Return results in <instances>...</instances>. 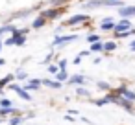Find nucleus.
Instances as JSON below:
<instances>
[{"label": "nucleus", "mask_w": 135, "mask_h": 125, "mask_svg": "<svg viewBox=\"0 0 135 125\" xmlns=\"http://www.w3.org/2000/svg\"><path fill=\"white\" fill-rule=\"evenodd\" d=\"M98 41H100V35H96V33H91V35H87V42L94 44V42H98Z\"/></svg>", "instance_id": "4be33fe9"}, {"label": "nucleus", "mask_w": 135, "mask_h": 125, "mask_svg": "<svg viewBox=\"0 0 135 125\" xmlns=\"http://www.w3.org/2000/svg\"><path fill=\"white\" fill-rule=\"evenodd\" d=\"M8 88H11V90H13L21 99H24V101H32V96H30V92H28L24 86H21V85H17V83H11Z\"/></svg>", "instance_id": "f03ea898"}, {"label": "nucleus", "mask_w": 135, "mask_h": 125, "mask_svg": "<svg viewBox=\"0 0 135 125\" xmlns=\"http://www.w3.org/2000/svg\"><path fill=\"white\" fill-rule=\"evenodd\" d=\"M24 42H26V35H21L19 30H15L11 33V37L6 41V46H22Z\"/></svg>", "instance_id": "f257e3e1"}, {"label": "nucleus", "mask_w": 135, "mask_h": 125, "mask_svg": "<svg viewBox=\"0 0 135 125\" xmlns=\"http://www.w3.org/2000/svg\"><path fill=\"white\" fill-rule=\"evenodd\" d=\"M13 107V101L8 99V97H2L0 99V108H11Z\"/></svg>", "instance_id": "2eb2a0df"}, {"label": "nucleus", "mask_w": 135, "mask_h": 125, "mask_svg": "<svg viewBox=\"0 0 135 125\" xmlns=\"http://www.w3.org/2000/svg\"><path fill=\"white\" fill-rule=\"evenodd\" d=\"M41 83H43L45 86H50V88H61V85H63V83H59V81H52V79H41Z\"/></svg>", "instance_id": "9b49d317"}, {"label": "nucleus", "mask_w": 135, "mask_h": 125, "mask_svg": "<svg viewBox=\"0 0 135 125\" xmlns=\"http://www.w3.org/2000/svg\"><path fill=\"white\" fill-rule=\"evenodd\" d=\"M17 79L26 81V79H28V74H26V72H22V70H19V72H17Z\"/></svg>", "instance_id": "a878e982"}, {"label": "nucleus", "mask_w": 135, "mask_h": 125, "mask_svg": "<svg viewBox=\"0 0 135 125\" xmlns=\"http://www.w3.org/2000/svg\"><path fill=\"white\" fill-rule=\"evenodd\" d=\"M15 112V107H11V108H0V114L2 116H6V114H13Z\"/></svg>", "instance_id": "bb28decb"}, {"label": "nucleus", "mask_w": 135, "mask_h": 125, "mask_svg": "<svg viewBox=\"0 0 135 125\" xmlns=\"http://www.w3.org/2000/svg\"><path fill=\"white\" fill-rule=\"evenodd\" d=\"M89 19V15H83V13H78V15H72L69 20H67V24L69 26H74V24H80V22H85Z\"/></svg>", "instance_id": "6e6552de"}, {"label": "nucleus", "mask_w": 135, "mask_h": 125, "mask_svg": "<svg viewBox=\"0 0 135 125\" xmlns=\"http://www.w3.org/2000/svg\"><path fill=\"white\" fill-rule=\"evenodd\" d=\"M72 63H74V64H80V63H81V55H78V57H76Z\"/></svg>", "instance_id": "c85d7f7f"}, {"label": "nucleus", "mask_w": 135, "mask_h": 125, "mask_svg": "<svg viewBox=\"0 0 135 125\" xmlns=\"http://www.w3.org/2000/svg\"><path fill=\"white\" fill-rule=\"evenodd\" d=\"M85 83H87V79H85V75H81V74H76V75L69 77V85H78V86H81V85H85Z\"/></svg>", "instance_id": "1a4fd4ad"}, {"label": "nucleus", "mask_w": 135, "mask_h": 125, "mask_svg": "<svg viewBox=\"0 0 135 125\" xmlns=\"http://www.w3.org/2000/svg\"><path fill=\"white\" fill-rule=\"evenodd\" d=\"M26 118H22V116H15V118H9V125H21L22 121H24Z\"/></svg>", "instance_id": "412c9836"}, {"label": "nucleus", "mask_w": 135, "mask_h": 125, "mask_svg": "<svg viewBox=\"0 0 135 125\" xmlns=\"http://www.w3.org/2000/svg\"><path fill=\"white\" fill-rule=\"evenodd\" d=\"M118 15H120V19L135 17V6H122V8H118Z\"/></svg>", "instance_id": "39448f33"}, {"label": "nucleus", "mask_w": 135, "mask_h": 125, "mask_svg": "<svg viewBox=\"0 0 135 125\" xmlns=\"http://www.w3.org/2000/svg\"><path fill=\"white\" fill-rule=\"evenodd\" d=\"M104 6V0H91V2H85L83 8L85 9H93V8H102Z\"/></svg>", "instance_id": "9d476101"}, {"label": "nucleus", "mask_w": 135, "mask_h": 125, "mask_svg": "<svg viewBox=\"0 0 135 125\" xmlns=\"http://www.w3.org/2000/svg\"><path fill=\"white\" fill-rule=\"evenodd\" d=\"M107 103H111L109 96H105V97H102V99H96V101H94V105H96V107H104V105H107Z\"/></svg>", "instance_id": "aec40b11"}, {"label": "nucleus", "mask_w": 135, "mask_h": 125, "mask_svg": "<svg viewBox=\"0 0 135 125\" xmlns=\"http://www.w3.org/2000/svg\"><path fill=\"white\" fill-rule=\"evenodd\" d=\"M129 50H131V52H135V39L129 42Z\"/></svg>", "instance_id": "c756f323"}, {"label": "nucleus", "mask_w": 135, "mask_h": 125, "mask_svg": "<svg viewBox=\"0 0 135 125\" xmlns=\"http://www.w3.org/2000/svg\"><path fill=\"white\" fill-rule=\"evenodd\" d=\"M4 63H6V61H4V59H0V66H2V64H4Z\"/></svg>", "instance_id": "2f4dec72"}, {"label": "nucleus", "mask_w": 135, "mask_h": 125, "mask_svg": "<svg viewBox=\"0 0 135 125\" xmlns=\"http://www.w3.org/2000/svg\"><path fill=\"white\" fill-rule=\"evenodd\" d=\"M117 41H107V42H104V52H113V50H117Z\"/></svg>", "instance_id": "ddd939ff"}, {"label": "nucleus", "mask_w": 135, "mask_h": 125, "mask_svg": "<svg viewBox=\"0 0 135 125\" xmlns=\"http://www.w3.org/2000/svg\"><path fill=\"white\" fill-rule=\"evenodd\" d=\"M91 52H94V53H100V52H104V42L102 41H98V42H94V44H91V48H89Z\"/></svg>", "instance_id": "4468645a"}, {"label": "nucleus", "mask_w": 135, "mask_h": 125, "mask_svg": "<svg viewBox=\"0 0 135 125\" xmlns=\"http://www.w3.org/2000/svg\"><path fill=\"white\" fill-rule=\"evenodd\" d=\"M67 64H69V61H67V59H61V61L57 63V66H59V70H65V68H67Z\"/></svg>", "instance_id": "cd10ccee"}, {"label": "nucleus", "mask_w": 135, "mask_h": 125, "mask_svg": "<svg viewBox=\"0 0 135 125\" xmlns=\"http://www.w3.org/2000/svg\"><path fill=\"white\" fill-rule=\"evenodd\" d=\"M43 15H45L46 19H57V17H59V13H57L56 9H48V11H45Z\"/></svg>", "instance_id": "a211bd4d"}, {"label": "nucleus", "mask_w": 135, "mask_h": 125, "mask_svg": "<svg viewBox=\"0 0 135 125\" xmlns=\"http://www.w3.org/2000/svg\"><path fill=\"white\" fill-rule=\"evenodd\" d=\"M78 39V35H59L54 39V46H63L65 42H74Z\"/></svg>", "instance_id": "423d86ee"}, {"label": "nucleus", "mask_w": 135, "mask_h": 125, "mask_svg": "<svg viewBox=\"0 0 135 125\" xmlns=\"http://www.w3.org/2000/svg\"><path fill=\"white\" fill-rule=\"evenodd\" d=\"M96 86H98L100 90H104V92H109V90H111V85H109V83H105V81H98V83H96Z\"/></svg>", "instance_id": "dca6fc26"}, {"label": "nucleus", "mask_w": 135, "mask_h": 125, "mask_svg": "<svg viewBox=\"0 0 135 125\" xmlns=\"http://www.w3.org/2000/svg\"><path fill=\"white\" fill-rule=\"evenodd\" d=\"M11 81H13V75L9 74V75H6L4 79H0V86H6V85H8V83H11Z\"/></svg>", "instance_id": "b1692460"}, {"label": "nucleus", "mask_w": 135, "mask_h": 125, "mask_svg": "<svg viewBox=\"0 0 135 125\" xmlns=\"http://www.w3.org/2000/svg\"><path fill=\"white\" fill-rule=\"evenodd\" d=\"M15 30H17V28H13V26H2V28H0V37H2L4 33H8V31H11V33H13Z\"/></svg>", "instance_id": "5701e85b"}, {"label": "nucleus", "mask_w": 135, "mask_h": 125, "mask_svg": "<svg viewBox=\"0 0 135 125\" xmlns=\"http://www.w3.org/2000/svg\"><path fill=\"white\" fill-rule=\"evenodd\" d=\"M48 72L54 74V75H57V74H59V66H57V64H50V66H48Z\"/></svg>", "instance_id": "393cba45"}, {"label": "nucleus", "mask_w": 135, "mask_h": 125, "mask_svg": "<svg viewBox=\"0 0 135 125\" xmlns=\"http://www.w3.org/2000/svg\"><path fill=\"white\" fill-rule=\"evenodd\" d=\"M115 94H118V96H122L124 99H128V101H135V92L131 90V88H128V86H118L117 90H115Z\"/></svg>", "instance_id": "20e7f679"}, {"label": "nucleus", "mask_w": 135, "mask_h": 125, "mask_svg": "<svg viewBox=\"0 0 135 125\" xmlns=\"http://www.w3.org/2000/svg\"><path fill=\"white\" fill-rule=\"evenodd\" d=\"M76 94L81 96V97H89V96H91V92H89L87 88H83V86H78V88H76Z\"/></svg>", "instance_id": "f3484780"}, {"label": "nucleus", "mask_w": 135, "mask_h": 125, "mask_svg": "<svg viewBox=\"0 0 135 125\" xmlns=\"http://www.w3.org/2000/svg\"><path fill=\"white\" fill-rule=\"evenodd\" d=\"M69 72L67 70H59V74L56 75V81H59V83H65V81H69Z\"/></svg>", "instance_id": "f8f14e48"}, {"label": "nucleus", "mask_w": 135, "mask_h": 125, "mask_svg": "<svg viewBox=\"0 0 135 125\" xmlns=\"http://www.w3.org/2000/svg\"><path fill=\"white\" fill-rule=\"evenodd\" d=\"M43 26H45V17H37V19L33 20V28L39 30V28H43Z\"/></svg>", "instance_id": "6ab92c4d"}, {"label": "nucleus", "mask_w": 135, "mask_h": 125, "mask_svg": "<svg viewBox=\"0 0 135 125\" xmlns=\"http://www.w3.org/2000/svg\"><path fill=\"white\" fill-rule=\"evenodd\" d=\"M115 26H117V22H115L113 19H109V17L100 22V30H102V31H115Z\"/></svg>", "instance_id": "0eeeda50"}, {"label": "nucleus", "mask_w": 135, "mask_h": 125, "mask_svg": "<svg viewBox=\"0 0 135 125\" xmlns=\"http://www.w3.org/2000/svg\"><path fill=\"white\" fill-rule=\"evenodd\" d=\"M6 42H2V41H0V52H2V46H4Z\"/></svg>", "instance_id": "7c9ffc66"}, {"label": "nucleus", "mask_w": 135, "mask_h": 125, "mask_svg": "<svg viewBox=\"0 0 135 125\" xmlns=\"http://www.w3.org/2000/svg\"><path fill=\"white\" fill-rule=\"evenodd\" d=\"M133 26H131V20L129 19H120L115 26V35L117 33H126V31H131Z\"/></svg>", "instance_id": "7ed1b4c3"}]
</instances>
